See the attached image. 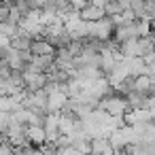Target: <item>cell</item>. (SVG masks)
<instances>
[{"mask_svg":"<svg viewBox=\"0 0 155 155\" xmlns=\"http://www.w3.org/2000/svg\"><path fill=\"white\" fill-rule=\"evenodd\" d=\"M123 119H125V125H144L155 121V113L149 108H132L123 115Z\"/></svg>","mask_w":155,"mask_h":155,"instance_id":"cell-3","label":"cell"},{"mask_svg":"<svg viewBox=\"0 0 155 155\" xmlns=\"http://www.w3.org/2000/svg\"><path fill=\"white\" fill-rule=\"evenodd\" d=\"M151 53H155V43H153V36L149 34V36L138 38V55H140V58H147V55H151Z\"/></svg>","mask_w":155,"mask_h":155,"instance_id":"cell-10","label":"cell"},{"mask_svg":"<svg viewBox=\"0 0 155 155\" xmlns=\"http://www.w3.org/2000/svg\"><path fill=\"white\" fill-rule=\"evenodd\" d=\"M68 89H66V83L60 87V89H55V91H51L49 94V102H47V113H62L64 110V106H66V102H68Z\"/></svg>","mask_w":155,"mask_h":155,"instance_id":"cell-4","label":"cell"},{"mask_svg":"<svg viewBox=\"0 0 155 155\" xmlns=\"http://www.w3.org/2000/svg\"><path fill=\"white\" fill-rule=\"evenodd\" d=\"M30 51H32V55H55V47H53V45L49 43V38H45V36L32 38Z\"/></svg>","mask_w":155,"mask_h":155,"instance_id":"cell-6","label":"cell"},{"mask_svg":"<svg viewBox=\"0 0 155 155\" xmlns=\"http://www.w3.org/2000/svg\"><path fill=\"white\" fill-rule=\"evenodd\" d=\"M113 32H115V24L110 21V17H102L100 21H87V36L108 41L113 38Z\"/></svg>","mask_w":155,"mask_h":155,"instance_id":"cell-2","label":"cell"},{"mask_svg":"<svg viewBox=\"0 0 155 155\" xmlns=\"http://www.w3.org/2000/svg\"><path fill=\"white\" fill-rule=\"evenodd\" d=\"M0 32H2L5 36H9V38H13V36L19 34V26L11 24V21H2V24H0Z\"/></svg>","mask_w":155,"mask_h":155,"instance_id":"cell-13","label":"cell"},{"mask_svg":"<svg viewBox=\"0 0 155 155\" xmlns=\"http://www.w3.org/2000/svg\"><path fill=\"white\" fill-rule=\"evenodd\" d=\"M149 70H151V74H155V60L149 64Z\"/></svg>","mask_w":155,"mask_h":155,"instance_id":"cell-18","label":"cell"},{"mask_svg":"<svg viewBox=\"0 0 155 155\" xmlns=\"http://www.w3.org/2000/svg\"><path fill=\"white\" fill-rule=\"evenodd\" d=\"M130 87H132V91L142 94V96L153 94V81H151V74H138V77H132Z\"/></svg>","mask_w":155,"mask_h":155,"instance_id":"cell-5","label":"cell"},{"mask_svg":"<svg viewBox=\"0 0 155 155\" xmlns=\"http://www.w3.org/2000/svg\"><path fill=\"white\" fill-rule=\"evenodd\" d=\"M9 11H11V7H5V5H0V24H2V21H7V17H9Z\"/></svg>","mask_w":155,"mask_h":155,"instance_id":"cell-15","label":"cell"},{"mask_svg":"<svg viewBox=\"0 0 155 155\" xmlns=\"http://www.w3.org/2000/svg\"><path fill=\"white\" fill-rule=\"evenodd\" d=\"M106 2H108V0H91V5H96V7H106Z\"/></svg>","mask_w":155,"mask_h":155,"instance_id":"cell-17","label":"cell"},{"mask_svg":"<svg viewBox=\"0 0 155 155\" xmlns=\"http://www.w3.org/2000/svg\"><path fill=\"white\" fill-rule=\"evenodd\" d=\"M102 17H106V11H104L102 7L87 5L85 9H81V19H83V21H100Z\"/></svg>","mask_w":155,"mask_h":155,"instance_id":"cell-9","label":"cell"},{"mask_svg":"<svg viewBox=\"0 0 155 155\" xmlns=\"http://www.w3.org/2000/svg\"><path fill=\"white\" fill-rule=\"evenodd\" d=\"M26 136H28L30 144H34V147H43V144L47 142L45 125H28V127H26Z\"/></svg>","mask_w":155,"mask_h":155,"instance_id":"cell-7","label":"cell"},{"mask_svg":"<svg viewBox=\"0 0 155 155\" xmlns=\"http://www.w3.org/2000/svg\"><path fill=\"white\" fill-rule=\"evenodd\" d=\"M28 2H30V9H43L45 7V2H47V0H28Z\"/></svg>","mask_w":155,"mask_h":155,"instance_id":"cell-16","label":"cell"},{"mask_svg":"<svg viewBox=\"0 0 155 155\" xmlns=\"http://www.w3.org/2000/svg\"><path fill=\"white\" fill-rule=\"evenodd\" d=\"M89 155H91V153H89Z\"/></svg>","mask_w":155,"mask_h":155,"instance_id":"cell-20","label":"cell"},{"mask_svg":"<svg viewBox=\"0 0 155 155\" xmlns=\"http://www.w3.org/2000/svg\"><path fill=\"white\" fill-rule=\"evenodd\" d=\"M153 96H155V91H153Z\"/></svg>","mask_w":155,"mask_h":155,"instance_id":"cell-19","label":"cell"},{"mask_svg":"<svg viewBox=\"0 0 155 155\" xmlns=\"http://www.w3.org/2000/svg\"><path fill=\"white\" fill-rule=\"evenodd\" d=\"M70 5H72L74 11H81V9H85L87 5H91V0H70Z\"/></svg>","mask_w":155,"mask_h":155,"instance_id":"cell-14","label":"cell"},{"mask_svg":"<svg viewBox=\"0 0 155 155\" xmlns=\"http://www.w3.org/2000/svg\"><path fill=\"white\" fill-rule=\"evenodd\" d=\"M30 45H32V38L24 36V34H17L11 38V47L17 49V51H30Z\"/></svg>","mask_w":155,"mask_h":155,"instance_id":"cell-12","label":"cell"},{"mask_svg":"<svg viewBox=\"0 0 155 155\" xmlns=\"http://www.w3.org/2000/svg\"><path fill=\"white\" fill-rule=\"evenodd\" d=\"M115 91V89H113ZM108 94V96H104L102 100H100V104H98V108H102V110H106L108 115H113V117H123L127 110H130V104H127V98L123 96V94Z\"/></svg>","mask_w":155,"mask_h":155,"instance_id":"cell-1","label":"cell"},{"mask_svg":"<svg viewBox=\"0 0 155 155\" xmlns=\"http://www.w3.org/2000/svg\"><path fill=\"white\" fill-rule=\"evenodd\" d=\"M119 51L123 58H140L138 55V38H132V41H125L119 45Z\"/></svg>","mask_w":155,"mask_h":155,"instance_id":"cell-11","label":"cell"},{"mask_svg":"<svg viewBox=\"0 0 155 155\" xmlns=\"http://www.w3.org/2000/svg\"><path fill=\"white\" fill-rule=\"evenodd\" d=\"M91 155H115V149L108 138H94L91 140Z\"/></svg>","mask_w":155,"mask_h":155,"instance_id":"cell-8","label":"cell"}]
</instances>
